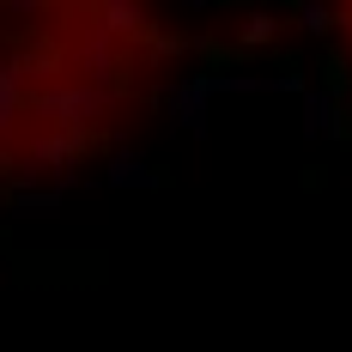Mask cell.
<instances>
[{
    "label": "cell",
    "instance_id": "cell-1",
    "mask_svg": "<svg viewBox=\"0 0 352 352\" xmlns=\"http://www.w3.org/2000/svg\"><path fill=\"white\" fill-rule=\"evenodd\" d=\"M104 182H116V188H134V182H152V170H146V158H134V152H109Z\"/></svg>",
    "mask_w": 352,
    "mask_h": 352
},
{
    "label": "cell",
    "instance_id": "cell-2",
    "mask_svg": "<svg viewBox=\"0 0 352 352\" xmlns=\"http://www.w3.org/2000/svg\"><path fill=\"white\" fill-rule=\"evenodd\" d=\"M298 25L310 36H328L334 31V0H304V6H298Z\"/></svg>",
    "mask_w": 352,
    "mask_h": 352
},
{
    "label": "cell",
    "instance_id": "cell-3",
    "mask_svg": "<svg viewBox=\"0 0 352 352\" xmlns=\"http://www.w3.org/2000/svg\"><path fill=\"white\" fill-rule=\"evenodd\" d=\"M274 36V19L267 12H249V25H243V43H267Z\"/></svg>",
    "mask_w": 352,
    "mask_h": 352
}]
</instances>
